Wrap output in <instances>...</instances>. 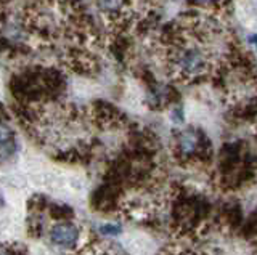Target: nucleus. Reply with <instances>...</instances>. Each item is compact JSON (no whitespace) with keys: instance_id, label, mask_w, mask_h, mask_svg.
Wrapping results in <instances>:
<instances>
[{"instance_id":"obj_6","label":"nucleus","mask_w":257,"mask_h":255,"mask_svg":"<svg viewBox=\"0 0 257 255\" xmlns=\"http://www.w3.org/2000/svg\"><path fill=\"white\" fill-rule=\"evenodd\" d=\"M247 42H249V45H252L254 49L257 50V34H251L247 37Z\"/></svg>"},{"instance_id":"obj_3","label":"nucleus","mask_w":257,"mask_h":255,"mask_svg":"<svg viewBox=\"0 0 257 255\" xmlns=\"http://www.w3.org/2000/svg\"><path fill=\"white\" fill-rule=\"evenodd\" d=\"M79 239H80V231L72 223L63 221L50 229V241L55 245L63 247V249H72L79 242Z\"/></svg>"},{"instance_id":"obj_5","label":"nucleus","mask_w":257,"mask_h":255,"mask_svg":"<svg viewBox=\"0 0 257 255\" xmlns=\"http://www.w3.org/2000/svg\"><path fill=\"white\" fill-rule=\"evenodd\" d=\"M101 233H104V234H119L120 233V226L119 225H104V226H101Z\"/></svg>"},{"instance_id":"obj_1","label":"nucleus","mask_w":257,"mask_h":255,"mask_svg":"<svg viewBox=\"0 0 257 255\" xmlns=\"http://www.w3.org/2000/svg\"><path fill=\"white\" fill-rule=\"evenodd\" d=\"M172 66L177 76L191 79L204 73L207 68V58L199 47H182L174 55Z\"/></svg>"},{"instance_id":"obj_4","label":"nucleus","mask_w":257,"mask_h":255,"mask_svg":"<svg viewBox=\"0 0 257 255\" xmlns=\"http://www.w3.org/2000/svg\"><path fill=\"white\" fill-rule=\"evenodd\" d=\"M13 138V132L5 122L0 121V151L10 149V141Z\"/></svg>"},{"instance_id":"obj_7","label":"nucleus","mask_w":257,"mask_h":255,"mask_svg":"<svg viewBox=\"0 0 257 255\" xmlns=\"http://www.w3.org/2000/svg\"><path fill=\"white\" fill-rule=\"evenodd\" d=\"M0 255H13L10 250H7V249H4V247H0Z\"/></svg>"},{"instance_id":"obj_2","label":"nucleus","mask_w":257,"mask_h":255,"mask_svg":"<svg viewBox=\"0 0 257 255\" xmlns=\"http://www.w3.org/2000/svg\"><path fill=\"white\" fill-rule=\"evenodd\" d=\"M204 141L206 138L199 130L185 129L177 135V151L185 157L201 154L204 153Z\"/></svg>"}]
</instances>
